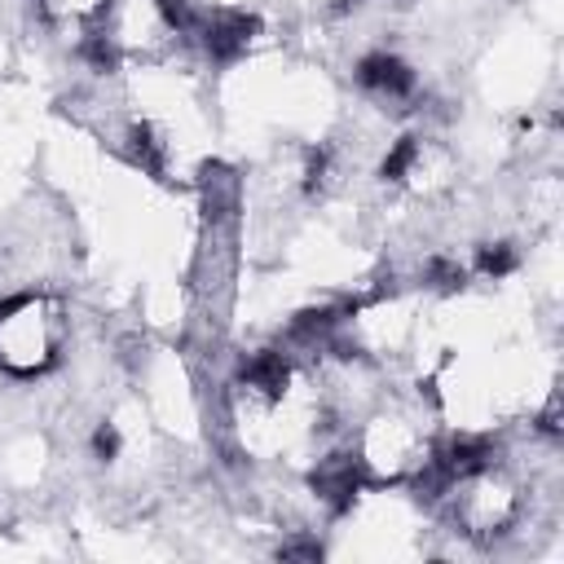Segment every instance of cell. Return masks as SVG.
Returning <instances> with one entry per match:
<instances>
[{"instance_id": "cell-1", "label": "cell", "mask_w": 564, "mask_h": 564, "mask_svg": "<svg viewBox=\"0 0 564 564\" xmlns=\"http://www.w3.org/2000/svg\"><path fill=\"white\" fill-rule=\"evenodd\" d=\"M66 339V308L44 295H9L0 304V370L13 379H35L57 366Z\"/></svg>"}, {"instance_id": "cell-2", "label": "cell", "mask_w": 564, "mask_h": 564, "mask_svg": "<svg viewBox=\"0 0 564 564\" xmlns=\"http://www.w3.org/2000/svg\"><path fill=\"white\" fill-rule=\"evenodd\" d=\"M454 489H463L454 516H458V524H463L467 533L489 538V533H502V529L511 524V516H516V489H511L502 476H494V467H485V471L458 480ZM454 489H449V494H454Z\"/></svg>"}, {"instance_id": "cell-3", "label": "cell", "mask_w": 564, "mask_h": 564, "mask_svg": "<svg viewBox=\"0 0 564 564\" xmlns=\"http://www.w3.org/2000/svg\"><path fill=\"white\" fill-rule=\"evenodd\" d=\"M198 35H203V48L216 62H234V57H242L256 44L260 18L256 13H242V9H212V13H203Z\"/></svg>"}, {"instance_id": "cell-4", "label": "cell", "mask_w": 564, "mask_h": 564, "mask_svg": "<svg viewBox=\"0 0 564 564\" xmlns=\"http://www.w3.org/2000/svg\"><path fill=\"white\" fill-rule=\"evenodd\" d=\"M238 388L260 405H282V397L291 392V361L278 348H264L251 361H242Z\"/></svg>"}, {"instance_id": "cell-5", "label": "cell", "mask_w": 564, "mask_h": 564, "mask_svg": "<svg viewBox=\"0 0 564 564\" xmlns=\"http://www.w3.org/2000/svg\"><path fill=\"white\" fill-rule=\"evenodd\" d=\"M357 489H361V463L352 454H330L313 467V494L335 511L344 516L352 502H357Z\"/></svg>"}, {"instance_id": "cell-6", "label": "cell", "mask_w": 564, "mask_h": 564, "mask_svg": "<svg viewBox=\"0 0 564 564\" xmlns=\"http://www.w3.org/2000/svg\"><path fill=\"white\" fill-rule=\"evenodd\" d=\"M357 84L366 93H375V97H388V101H405L419 88L414 70L397 53H370V57H361L357 62Z\"/></svg>"}, {"instance_id": "cell-7", "label": "cell", "mask_w": 564, "mask_h": 564, "mask_svg": "<svg viewBox=\"0 0 564 564\" xmlns=\"http://www.w3.org/2000/svg\"><path fill=\"white\" fill-rule=\"evenodd\" d=\"M128 150H132V163H141L150 176H163V172H167V141H163L150 123H137V128H132Z\"/></svg>"}, {"instance_id": "cell-8", "label": "cell", "mask_w": 564, "mask_h": 564, "mask_svg": "<svg viewBox=\"0 0 564 564\" xmlns=\"http://www.w3.org/2000/svg\"><path fill=\"white\" fill-rule=\"evenodd\" d=\"M40 9H44V18H53V22H97L106 9H110V0H40Z\"/></svg>"}, {"instance_id": "cell-9", "label": "cell", "mask_w": 564, "mask_h": 564, "mask_svg": "<svg viewBox=\"0 0 564 564\" xmlns=\"http://www.w3.org/2000/svg\"><path fill=\"white\" fill-rule=\"evenodd\" d=\"M154 4H159V18H163L167 31H176V35H198L203 13H198L189 0H154Z\"/></svg>"}, {"instance_id": "cell-10", "label": "cell", "mask_w": 564, "mask_h": 564, "mask_svg": "<svg viewBox=\"0 0 564 564\" xmlns=\"http://www.w3.org/2000/svg\"><path fill=\"white\" fill-rule=\"evenodd\" d=\"M516 247L511 242H485L480 251H476V269L485 273V278H507L511 269H516Z\"/></svg>"}, {"instance_id": "cell-11", "label": "cell", "mask_w": 564, "mask_h": 564, "mask_svg": "<svg viewBox=\"0 0 564 564\" xmlns=\"http://www.w3.org/2000/svg\"><path fill=\"white\" fill-rule=\"evenodd\" d=\"M463 264L458 260H445V256H436V260H427V269H423V282H432L436 291H458L463 286Z\"/></svg>"}, {"instance_id": "cell-12", "label": "cell", "mask_w": 564, "mask_h": 564, "mask_svg": "<svg viewBox=\"0 0 564 564\" xmlns=\"http://www.w3.org/2000/svg\"><path fill=\"white\" fill-rule=\"evenodd\" d=\"M84 57L97 66V70H110L115 66V48L106 35H84Z\"/></svg>"}, {"instance_id": "cell-13", "label": "cell", "mask_w": 564, "mask_h": 564, "mask_svg": "<svg viewBox=\"0 0 564 564\" xmlns=\"http://www.w3.org/2000/svg\"><path fill=\"white\" fill-rule=\"evenodd\" d=\"M93 454H97L101 463H110V458L119 454V432H115V423H101V427L93 432Z\"/></svg>"}]
</instances>
